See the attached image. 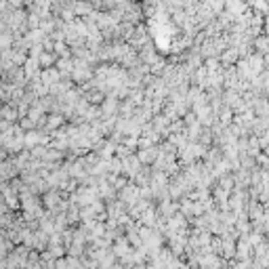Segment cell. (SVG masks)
I'll list each match as a JSON object with an SVG mask.
<instances>
[{"label": "cell", "mask_w": 269, "mask_h": 269, "mask_svg": "<svg viewBox=\"0 0 269 269\" xmlns=\"http://www.w3.org/2000/svg\"><path fill=\"white\" fill-rule=\"evenodd\" d=\"M38 59H40L42 67H49V65H53V63H55V53H53V51H44V53L38 57Z\"/></svg>", "instance_id": "7"}, {"label": "cell", "mask_w": 269, "mask_h": 269, "mask_svg": "<svg viewBox=\"0 0 269 269\" xmlns=\"http://www.w3.org/2000/svg\"><path fill=\"white\" fill-rule=\"evenodd\" d=\"M9 5L13 9H21L23 5H26V0H9Z\"/></svg>", "instance_id": "8"}, {"label": "cell", "mask_w": 269, "mask_h": 269, "mask_svg": "<svg viewBox=\"0 0 269 269\" xmlns=\"http://www.w3.org/2000/svg\"><path fill=\"white\" fill-rule=\"evenodd\" d=\"M74 7V11H76V15H80V17H88L91 13H93V7L95 5H88V3H84V0H76V3L72 5Z\"/></svg>", "instance_id": "6"}, {"label": "cell", "mask_w": 269, "mask_h": 269, "mask_svg": "<svg viewBox=\"0 0 269 269\" xmlns=\"http://www.w3.org/2000/svg\"><path fill=\"white\" fill-rule=\"evenodd\" d=\"M61 78H63V74L59 72V67L57 69H53V67H44L42 72H40V80L42 82L49 86V88H53L55 84H59L61 82Z\"/></svg>", "instance_id": "1"}, {"label": "cell", "mask_w": 269, "mask_h": 269, "mask_svg": "<svg viewBox=\"0 0 269 269\" xmlns=\"http://www.w3.org/2000/svg\"><path fill=\"white\" fill-rule=\"evenodd\" d=\"M158 154H160V149H158L156 145H151V147H143L137 156H139V160H141L143 164H154L156 158H158Z\"/></svg>", "instance_id": "3"}, {"label": "cell", "mask_w": 269, "mask_h": 269, "mask_svg": "<svg viewBox=\"0 0 269 269\" xmlns=\"http://www.w3.org/2000/svg\"><path fill=\"white\" fill-rule=\"evenodd\" d=\"M57 67H59V72L63 76H72L74 69H76V59H69V57H61L59 61H57Z\"/></svg>", "instance_id": "5"}, {"label": "cell", "mask_w": 269, "mask_h": 269, "mask_svg": "<svg viewBox=\"0 0 269 269\" xmlns=\"http://www.w3.org/2000/svg\"><path fill=\"white\" fill-rule=\"evenodd\" d=\"M40 59L38 57H28V61L23 63V74H26L28 80H34V78H40Z\"/></svg>", "instance_id": "2"}, {"label": "cell", "mask_w": 269, "mask_h": 269, "mask_svg": "<svg viewBox=\"0 0 269 269\" xmlns=\"http://www.w3.org/2000/svg\"><path fill=\"white\" fill-rule=\"evenodd\" d=\"M179 210V204H174L170 198H164L162 200V204H160V208H158V213H160V217H166V219H170L174 213Z\"/></svg>", "instance_id": "4"}, {"label": "cell", "mask_w": 269, "mask_h": 269, "mask_svg": "<svg viewBox=\"0 0 269 269\" xmlns=\"http://www.w3.org/2000/svg\"><path fill=\"white\" fill-rule=\"evenodd\" d=\"M261 145H263V147L269 145V133H265V137H261Z\"/></svg>", "instance_id": "9"}]
</instances>
